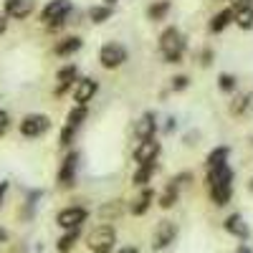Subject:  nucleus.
I'll list each match as a JSON object with an SVG mask.
<instances>
[{"label":"nucleus","mask_w":253,"mask_h":253,"mask_svg":"<svg viewBox=\"0 0 253 253\" xmlns=\"http://www.w3.org/2000/svg\"><path fill=\"white\" fill-rule=\"evenodd\" d=\"M175 238H177V225L172 220H162L155 230V243L152 246H155V251H165L170 243H175Z\"/></svg>","instance_id":"obj_8"},{"label":"nucleus","mask_w":253,"mask_h":253,"mask_svg":"<svg viewBox=\"0 0 253 253\" xmlns=\"http://www.w3.org/2000/svg\"><path fill=\"white\" fill-rule=\"evenodd\" d=\"M96 89H99V84H96V81H91V79H81V81L76 84V89H74V99L84 107L86 101H91V99H94Z\"/></svg>","instance_id":"obj_12"},{"label":"nucleus","mask_w":253,"mask_h":253,"mask_svg":"<svg viewBox=\"0 0 253 253\" xmlns=\"http://www.w3.org/2000/svg\"><path fill=\"white\" fill-rule=\"evenodd\" d=\"M5 193H8V182H0V203H3Z\"/></svg>","instance_id":"obj_33"},{"label":"nucleus","mask_w":253,"mask_h":253,"mask_svg":"<svg viewBox=\"0 0 253 253\" xmlns=\"http://www.w3.org/2000/svg\"><path fill=\"white\" fill-rule=\"evenodd\" d=\"M8 241V233H5V230H0V243H5Z\"/></svg>","instance_id":"obj_36"},{"label":"nucleus","mask_w":253,"mask_h":253,"mask_svg":"<svg viewBox=\"0 0 253 253\" xmlns=\"http://www.w3.org/2000/svg\"><path fill=\"white\" fill-rule=\"evenodd\" d=\"M114 243H117V233L112 225H99L89 233V248L94 253H112Z\"/></svg>","instance_id":"obj_3"},{"label":"nucleus","mask_w":253,"mask_h":253,"mask_svg":"<svg viewBox=\"0 0 253 253\" xmlns=\"http://www.w3.org/2000/svg\"><path fill=\"white\" fill-rule=\"evenodd\" d=\"M225 160H228V147H218L208 155V167H220L225 165Z\"/></svg>","instance_id":"obj_24"},{"label":"nucleus","mask_w":253,"mask_h":253,"mask_svg":"<svg viewBox=\"0 0 253 253\" xmlns=\"http://www.w3.org/2000/svg\"><path fill=\"white\" fill-rule=\"evenodd\" d=\"M233 18H236V10H223V13L213 15V20H210V31H213V33H220Z\"/></svg>","instance_id":"obj_18"},{"label":"nucleus","mask_w":253,"mask_h":253,"mask_svg":"<svg viewBox=\"0 0 253 253\" xmlns=\"http://www.w3.org/2000/svg\"><path fill=\"white\" fill-rule=\"evenodd\" d=\"M84 220H86V210H84V208H66V210H61L58 218H56V223L61 228H66V230L79 228Z\"/></svg>","instance_id":"obj_9"},{"label":"nucleus","mask_w":253,"mask_h":253,"mask_svg":"<svg viewBox=\"0 0 253 253\" xmlns=\"http://www.w3.org/2000/svg\"><path fill=\"white\" fill-rule=\"evenodd\" d=\"M177 187H180V185L172 180V182H170V187L165 190V195L160 198V205H162L165 210H167V208H172V205L177 203Z\"/></svg>","instance_id":"obj_22"},{"label":"nucleus","mask_w":253,"mask_h":253,"mask_svg":"<svg viewBox=\"0 0 253 253\" xmlns=\"http://www.w3.org/2000/svg\"><path fill=\"white\" fill-rule=\"evenodd\" d=\"M51 119L46 114H28L23 122H20V134L23 137H41L43 132H48Z\"/></svg>","instance_id":"obj_5"},{"label":"nucleus","mask_w":253,"mask_h":253,"mask_svg":"<svg viewBox=\"0 0 253 253\" xmlns=\"http://www.w3.org/2000/svg\"><path fill=\"white\" fill-rule=\"evenodd\" d=\"M236 23L241 28H253V8H243V10H236Z\"/></svg>","instance_id":"obj_26"},{"label":"nucleus","mask_w":253,"mask_h":253,"mask_svg":"<svg viewBox=\"0 0 253 253\" xmlns=\"http://www.w3.org/2000/svg\"><path fill=\"white\" fill-rule=\"evenodd\" d=\"M236 253H251V248H248V246H241V248H238Z\"/></svg>","instance_id":"obj_37"},{"label":"nucleus","mask_w":253,"mask_h":253,"mask_svg":"<svg viewBox=\"0 0 253 253\" xmlns=\"http://www.w3.org/2000/svg\"><path fill=\"white\" fill-rule=\"evenodd\" d=\"M109 15H112V5H94L89 10V18L94 23H104V20H109Z\"/></svg>","instance_id":"obj_23"},{"label":"nucleus","mask_w":253,"mask_h":253,"mask_svg":"<svg viewBox=\"0 0 253 253\" xmlns=\"http://www.w3.org/2000/svg\"><path fill=\"white\" fill-rule=\"evenodd\" d=\"M5 26H8V20H5V15H0V33L5 31Z\"/></svg>","instance_id":"obj_34"},{"label":"nucleus","mask_w":253,"mask_h":253,"mask_svg":"<svg viewBox=\"0 0 253 253\" xmlns=\"http://www.w3.org/2000/svg\"><path fill=\"white\" fill-rule=\"evenodd\" d=\"M76 79V66H66V69H61L58 71V94H63Z\"/></svg>","instance_id":"obj_20"},{"label":"nucleus","mask_w":253,"mask_h":253,"mask_svg":"<svg viewBox=\"0 0 253 253\" xmlns=\"http://www.w3.org/2000/svg\"><path fill=\"white\" fill-rule=\"evenodd\" d=\"M152 175H155V162H144V165L137 167V172H134L132 182H134V185H147Z\"/></svg>","instance_id":"obj_19"},{"label":"nucleus","mask_w":253,"mask_h":253,"mask_svg":"<svg viewBox=\"0 0 253 253\" xmlns=\"http://www.w3.org/2000/svg\"><path fill=\"white\" fill-rule=\"evenodd\" d=\"M225 230H228V233H233L236 238H241V241H246L248 233H251L248 225H246V220H243L241 215H230V218L225 220Z\"/></svg>","instance_id":"obj_15"},{"label":"nucleus","mask_w":253,"mask_h":253,"mask_svg":"<svg viewBox=\"0 0 253 253\" xmlns=\"http://www.w3.org/2000/svg\"><path fill=\"white\" fill-rule=\"evenodd\" d=\"M208 182H210V198H213V203L215 205H225L230 200V182H233V172H230V167L228 165L210 167Z\"/></svg>","instance_id":"obj_1"},{"label":"nucleus","mask_w":253,"mask_h":253,"mask_svg":"<svg viewBox=\"0 0 253 253\" xmlns=\"http://www.w3.org/2000/svg\"><path fill=\"white\" fill-rule=\"evenodd\" d=\"M218 84H220V89H223V91H233V89H236V79L230 76V74H220Z\"/></svg>","instance_id":"obj_29"},{"label":"nucleus","mask_w":253,"mask_h":253,"mask_svg":"<svg viewBox=\"0 0 253 253\" xmlns=\"http://www.w3.org/2000/svg\"><path fill=\"white\" fill-rule=\"evenodd\" d=\"M160 51L165 56L167 63H180L182 53H185V38L177 28H167L160 36Z\"/></svg>","instance_id":"obj_2"},{"label":"nucleus","mask_w":253,"mask_h":253,"mask_svg":"<svg viewBox=\"0 0 253 253\" xmlns=\"http://www.w3.org/2000/svg\"><path fill=\"white\" fill-rule=\"evenodd\" d=\"M112 215H114V218L122 215V203H119V200H114V205H104V208H101V218H112Z\"/></svg>","instance_id":"obj_28"},{"label":"nucleus","mask_w":253,"mask_h":253,"mask_svg":"<svg viewBox=\"0 0 253 253\" xmlns=\"http://www.w3.org/2000/svg\"><path fill=\"white\" fill-rule=\"evenodd\" d=\"M233 10H243V8H253V0H233Z\"/></svg>","instance_id":"obj_31"},{"label":"nucleus","mask_w":253,"mask_h":253,"mask_svg":"<svg viewBox=\"0 0 253 253\" xmlns=\"http://www.w3.org/2000/svg\"><path fill=\"white\" fill-rule=\"evenodd\" d=\"M69 13H71V0H51V3L43 8V13H41V20H43L46 26L56 28L66 20Z\"/></svg>","instance_id":"obj_4"},{"label":"nucleus","mask_w":253,"mask_h":253,"mask_svg":"<svg viewBox=\"0 0 253 253\" xmlns=\"http://www.w3.org/2000/svg\"><path fill=\"white\" fill-rule=\"evenodd\" d=\"M155 129H157V122H155V114H142V119L134 124V134L139 137V139H150V137H155Z\"/></svg>","instance_id":"obj_14"},{"label":"nucleus","mask_w":253,"mask_h":253,"mask_svg":"<svg viewBox=\"0 0 253 253\" xmlns=\"http://www.w3.org/2000/svg\"><path fill=\"white\" fill-rule=\"evenodd\" d=\"M8 124H10L8 114H5V112H0V134H5V129H8Z\"/></svg>","instance_id":"obj_32"},{"label":"nucleus","mask_w":253,"mask_h":253,"mask_svg":"<svg viewBox=\"0 0 253 253\" xmlns=\"http://www.w3.org/2000/svg\"><path fill=\"white\" fill-rule=\"evenodd\" d=\"M36 8V0H5V15L10 18H28Z\"/></svg>","instance_id":"obj_11"},{"label":"nucleus","mask_w":253,"mask_h":253,"mask_svg":"<svg viewBox=\"0 0 253 253\" xmlns=\"http://www.w3.org/2000/svg\"><path fill=\"white\" fill-rule=\"evenodd\" d=\"M99 61H101L104 69H119L122 63L126 61V51L119 43H107L101 48V53H99Z\"/></svg>","instance_id":"obj_7"},{"label":"nucleus","mask_w":253,"mask_h":253,"mask_svg":"<svg viewBox=\"0 0 253 253\" xmlns=\"http://www.w3.org/2000/svg\"><path fill=\"white\" fill-rule=\"evenodd\" d=\"M119 253H139V251H137V248H132V246H129V248H122V251H119Z\"/></svg>","instance_id":"obj_35"},{"label":"nucleus","mask_w":253,"mask_h":253,"mask_svg":"<svg viewBox=\"0 0 253 253\" xmlns=\"http://www.w3.org/2000/svg\"><path fill=\"white\" fill-rule=\"evenodd\" d=\"M160 155V142H155V137L150 139H142L137 144V150H134V160L137 165H144V162H155Z\"/></svg>","instance_id":"obj_10"},{"label":"nucleus","mask_w":253,"mask_h":253,"mask_svg":"<svg viewBox=\"0 0 253 253\" xmlns=\"http://www.w3.org/2000/svg\"><path fill=\"white\" fill-rule=\"evenodd\" d=\"M251 101H253V94H251V91H248V94H243V96H238L233 104H230V114H236V117L246 114V112H248V107H251Z\"/></svg>","instance_id":"obj_21"},{"label":"nucleus","mask_w":253,"mask_h":253,"mask_svg":"<svg viewBox=\"0 0 253 253\" xmlns=\"http://www.w3.org/2000/svg\"><path fill=\"white\" fill-rule=\"evenodd\" d=\"M86 119V107H79L76 109H71L69 112V119H66V124H63V132H61V144L66 147V144H71V139H74V134L79 132V126H81V122Z\"/></svg>","instance_id":"obj_6"},{"label":"nucleus","mask_w":253,"mask_h":253,"mask_svg":"<svg viewBox=\"0 0 253 253\" xmlns=\"http://www.w3.org/2000/svg\"><path fill=\"white\" fill-rule=\"evenodd\" d=\"M152 200H155V193H152V190H142V195L132 203V213H134V215H144L147 208L152 205Z\"/></svg>","instance_id":"obj_17"},{"label":"nucleus","mask_w":253,"mask_h":253,"mask_svg":"<svg viewBox=\"0 0 253 253\" xmlns=\"http://www.w3.org/2000/svg\"><path fill=\"white\" fill-rule=\"evenodd\" d=\"M76 162H79V155H76V152H71L66 160H63L61 172H58V182H61L63 187L74 185V177H76Z\"/></svg>","instance_id":"obj_13"},{"label":"nucleus","mask_w":253,"mask_h":253,"mask_svg":"<svg viewBox=\"0 0 253 253\" xmlns=\"http://www.w3.org/2000/svg\"><path fill=\"white\" fill-rule=\"evenodd\" d=\"M167 10H170V3H167V0H160V3L150 5L147 15H150V20H162V18L167 15Z\"/></svg>","instance_id":"obj_25"},{"label":"nucleus","mask_w":253,"mask_h":253,"mask_svg":"<svg viewBox=\"0 0 253 253\" xmlns=\"http://www.w3.org/2000/svg\"><path fill=\"white\" fill-rule=\"evenodd\" d=\"M112 3H117V0H107V5H112Z\"/></svg>","instance_id":"obj_38"},{"label":"nucleus","mask_w":253,"mask_h":253,"mask_svg":"<svg viewBox=\"0 0 253 253\" xmlns=\"http://www.w3.org/2000/svg\"><path fill=\"white\" fill-rule=\"evenodd\" d=\"M79 48H81V38L69 36V38H63V41H58V43H56V56H71Z\"/></svg>","instance_id":"obj_16"},{"label":"nucleus","mask_w":253,"mask_h":253,"mask_svg":"<svg viewBox=\"0 0 253 253\" xmlns=\"http://www.w3.org/2000/svg\"><path fill=\"white\" fill-rule=\"evenodd\" d=\"M172 89H175V91L187 89V76H175V79H172Z\"/></svg>","instance_id":"obj_30"},{"label":"nucleus","mask_w":253,"mask_h":253,"mask_svg":"<svg viewBox=\"0 0 253 253\" xmlns=\"http://www.w3.org/2000/svg\"><path fill=\"white\" fill-rule=\"evenodd\" d=\"M76 238H79V228H74V230H69L66 236H63L61 241H58V251L61 253H69L71 248H74V243H76Z\"/></svg>","instance_id":"obj_27"},{"label":"nucleus","mask_w":253,"mask_h":253,"mask_svg":"<svg viewBox=\"0 0 253 253\" xmlns=\"http://www.w3.org/2000/svg\"><path fill=\"white\" fill-rule=\"evenodd\" d=\"M248 187H251V193H253V180H251V185H248Z\"/></svg>","instance_id":"obj_39"}]
</instances>
